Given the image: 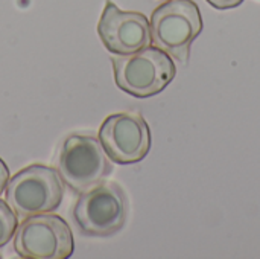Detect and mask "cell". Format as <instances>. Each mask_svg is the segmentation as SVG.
<instances>
[{
	"mask_svg": "<svg viewBox=\"0 0 260 259\" xmlns=\"http://www.w3.org/2000/svg\"><path fill=\"white\" fill-rule=\"evenodd\" d=\"M11 179V174H9V168L6 166V163L0 159V195L5 192V188L8 185Z\"/></svg>",
	"mask_w": 260,
	"mask_h": 259,
	"instance_id": "8fae6325",
	"label": "cell"
},
{
	"mask_svg": "<svg viewBox=\"0 0 260 259\" xmlns=\"http://www.w3.org/2000/svg\"><path fill=\"white\" fill-rule=\"evenodd\" d=\"M111 64L116 85L136 98L158 95L177 75L172 56L155 46L128 55L111 56Z\"/></svg>",
	"mask_w": 260,
	"mask_h": 259,
	"instance_id": "6da1fadb",
	"label": "cell"
},
{
	"mask_svg": "<svg viewBox=\"0 0 260 259\" xmlns=\"http://www.w3.org/2000/svg\"><path fill=\"white\" fill-rule=\"evenodd\" d=\"M18 226L17 214L6 203V200H0V249L5 247L14 237Z\"/></svg>",
	"mask_w": 260,
	"mask_h": 259,
	"instance_id": "9c48e42d",
	"label": "cell"
},
{
	"mask_svg": "<svg viewBox=\"0 0 260 259\" xmlns=\"http://www.w3.org/2000/svg\"><path fill=\"white\" fill-rule=\"evenodd\" d=\"M14 249L24 259H67L75 252V241L66 220L46 212L23 218L14 235Z\"/></svg>",
	"mask_w": 260,
	"mask_h": 259,
	"instance_id": "8992f818",
	"label": "cell"
},
{
	"mask_svg": "<svg viewBox=\"0 0 260 259\" xmlns=\"http://www.w3.org/2000/svg\"><path fill=\"white\" fill-rule=\"evenodd\" d=\"M151 43L180 63L190 56V46L203 31V17L193 0H168L152 12Z\"/></svg>",
	"mask_w": 260,
	"mask_h": 259,
	"instance_id": "3957f363",
	"label": "cell"
},
{
	"mask_svg": "<svg viewBox=\"0 0 260 259\" xmlns=\"http://www.w3.org/2000/svg\"><path fill=\"white\" fill-rule=\"evenodd\" d=\"M56 166L62 182L78 195L102 183L113 171L101 140L90 134L67 136L59 147Z\"/></svg>",
	"mask_w": 260,
	"mask_h": 259,
	"instance_id": "277c9868",
	"label": "cell"
},
{
	"mask_svg": "<svg viewBox=\"0 0 260 259\" xmlns=\"http://www.w3.org/2000/svg\"><path fill=\"white\" fill-rule=\"evenodd\" d=\"M98 35L105 49L114 55L134 53L151 44V26L146 15L122 11L110 0L105 2L98 23Z\"/></svg>",
	"mask_w": 260,
	"mask_h": 259,
	"instance_id": "ba28073f",
	"label": "cell"
},
{
	"mask_svg": "<svg viewBox=\"0 0 260 259\" xmlns=\"http://www.w3.org/2000/svg\"><path fill=\"white\" fill-rule=\"evenodd\" d=\"M242 2L244 0H207V3H210L216 9H232L239 6Z\"/></svg>",
	"mask_w": 260,
	"mask_h": 259,
	"instance_id": "30bf717a",
	"label": "cell"
},
{
	"mask_svg": "<svg viewBox=\"0 0 260 259\" xmlns=\"http://www.w3.org/2000/svg\"><path fill=\"white\" fill-rule=\"evenodd\" d=\"M99 140L117 165H133L143 160L151 150V130L139 113H116L99 128Z\"/></svg>",
	"mask_w": 260,
	"mask_h": 259,
	"instance_id": "52a82bcc",
	"label": "cell"
},
{
	"mask_svg": "<svg viewBox=\"0 0 260 259\" xmlns=\"http://www.w3.org/2000/svg\"><path fill=\"white\" fill-rule=\"evenodd\" d=\"M128 200L114 182H102L79 194L73 208V221L85 237L105 238L119 232L126 221Z\"/></svg>",
	"mask_w": 260,
	"mask_h": 259,
	"instance_id": "5b68a950",
	"label": "cell"
},
{
	"mask_svg": "<svg viewBox=\"0 0 260 259\" xmlns=\"http://www.w3.org/2000/svg\"><path fill=\"white\" fill-rule=\"evenodd\" d=\"M62 197L64 182L59 172L38 163L20 169L5 188L6 203L21 218L56 211Z\"/></svg>",
	"mask_w": 260,
	"mask_h": 259,
	"instance_id": "7a4b0ae2",
	"label": "cell"
}]
</instances>
